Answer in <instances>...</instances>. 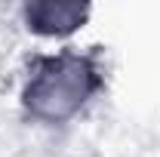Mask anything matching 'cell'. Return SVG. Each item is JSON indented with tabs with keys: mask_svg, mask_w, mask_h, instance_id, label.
<instances>
[{
	"mask_svg": "<svg viewBox=\"0 0 160 157\" xmlns=\"http://www.w3.org/2000/svg\"><path fill=\"white\" fill-rule=\"evenodd\" d=\"M105 83L108 74L99 49L62 46L52 53H37L25 68L19 108L25 120L62 129L92 108V102L105 93Z\"/></svg>",
	"mask_w": 160,
	"mask_h": 157,
	"instance_id": "6da1fadb",
	"label": "cell"
},
{
	"mask_svg": "<svg viewBox=\"0 0 160 157\" xmlns=\"http://www.w3.org/2000/svg\"><path fill=\"white\" fill-rule=\"evenodd\" d=\"M92 19V6L77 0H28L19 6L22 28L37 40L65 43L80 34Z\"/></svg>",
	"mask_w": 160,
	"mask_h": 157,
	"instance_id": "7a4b0ae2",
	"label": "cell"
}]
</instances>
